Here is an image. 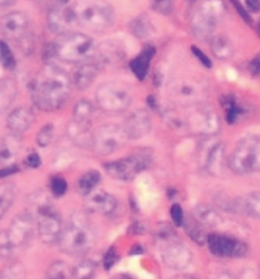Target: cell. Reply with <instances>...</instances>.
Returning a JSON list of instances; mask_svg holds the SVG:
<instances>
[{
	"label": "cell",
	"mask_w": 260,
	"mask_h": 279,
	"mask_svg": "<svg viewBox=\"0 0 260 279\" xmlns=\"http://www.w3.org/2000/svg\"><path fill=\"white\" fill-rule=\"evenodd\" d=\"M172 279H196V278H194L193 276H188V275H179Z\"/></svg>",
	"instance_id": "f907efd6"
},
{
	"label": "cell",
	"mask_w": 260,
	"mask_h": 279,
	"mask_svg": "<svg viewBox=\"0 0 260 279\" xmlns=\"http://www.w3.org/2000/svg\"><path fill=\"white\" fill-rule=\"evenodd\" d=\"M96 242L90 221L81 213H75L64 226L58 238L60 250L69 256H83Z\"/></svg>",
	"instance_id": "7a4b0ae2"
},
{
	"label": "cell",
	"mask_w": 260,
	"mask_h": 279,
	"mask_svg": "<svg viewBox=\"0 0 260 279\" xmlns=\"http://www.w3.org/2000/svg\"><path fill=\"white\" fill-rule=\"evenodd\" d=\"M151 117L145 110H136L130 115L123 126L124 132L129 139H138L148 134L151 130Z\"/></svg>",
	"instance_id": "e0dca14e"
},
{
	"label": "cell",
	"mask_w": 260,
	"mask_h": 279,
	"mask_svg": "<svg viewBox=\"0 0 260 279\" xmlns=\"http://www.w3.org/2000/svg\"><path fill=\"white\" fill-rule=\"evenodd\" d=\"M68 189L67 182L60 177H54L50 182V190L54 196H63Z\"/></svg>",
	"instance_id": "74e56055"
},
{
	"label": "cell",
	"mask_w": 260,
	"mask_h": 279,
	"mask_svg": "<svg viewBox=\"0 0 260 279\" xmlns=\"http://www.w3.org/2000/svg\"><path fill=\"white\" fill-rule=\"evenodd\" d=\"M100 70V64L97 60L92 62V58L84 62L76 70L73 77V82L78 90H86L93 83Z\"/></svg>",
	"instance_id": "44dd1931"
},
{
	"label": "cell",
	"mask_w": 260,
	"mask_h": 279,
	"mask_svg": "<svg viewBox=\"0 0 260 279\" xmlns=\"http://www.w3.org/2000/svg\"><path fill=\"white\" fill-rule=\"evenodd\" d=\"M170 98L180 105H194L200 102L206 94L205 84L196 79H177L168 87Z\"/></svg>",
	"instance_id": "8fae6325"
},
{
	"label": "cell",
	"mask_w": 260,
	"mask_h": 279,
	"mask_svg": "<svg viewBox=\"0 0 260 279\" xmlns=\"http://www.w3.org/2000/svg\"><path fill=\"white\" fill-rule=\"evenodd\" d=\"M84 206L89 212L109 215L116 210L118 203L114 196L105 191L93 190L90 194L86 195Z\"/></svg>",
	"instance_id": "ac0fdd59"
},
{
	"label": "cell",
	"mask_w": 260,
	"mask_h": 279,
	"mask_svg": "<svg viewBox=\"0 0 260 279\" xmlns=\"http://www.w3.org/2000/svg\"><path fill=\"white\" fill-rule=\"evenodd\" d=\"M233 45L226 37L219 36L211 41V51L220 59H227L233 54Z\"/></svg>",
	"instance_id": "f546056e"
},
{
	"label": "cell",
	"mask_w": 260,
	"mask_h": 279,
	"mask_svg": "<svg viewBox=\"0 0 260 279\" xmlns=\"http://www.w3.org/2000/svg\"><path fill=\"white\" fill-rule=\"evenodd\" d=\"M207 171L213 177H220L225 169V149L224 145L218 143L213 145L207 153L205 159Z\"/></svg>",
	"instance_id": "603a6c76"
},
{
	"label": "cell",
	"mask_w": 260,
	"mask_h": 279,
	"mask_svg": "<svg viewBox=\"0 0 260 279\" xmlns=\"http://www.w3.org/2000/svg\"><path fill=\"white\" fill-rule=\"evenodd\" d=\"M0 64L5 69H14L16 60L12 50L5 42L0 41Z\"/></svg>",
	"instance_id": "d590c367"
},
{
	"label": "cell",
	"mask_w": 260,
	"mask_h": 279,
	"mask_svg": "<svg viewBox=\"0 0 260 279\" xmlns=\"http://www.w3.org/2000/svg\"><path fill=\"white\" fill-rule=\"evenodd\" d=\"M52 137H53V126L51 124H48L39 131L37 136V142L40 146L45 147L50 144Z\"/></svg>",
	"instance_id": "8d00e7d4"
},
{
	"label": "cell",
	"mask_w": 260,
	"mask_h": 279,
	"mask_svg": "<svg viewBox=\"0 0 260 279\" xmlns=\"http://www.w3.org/2000/svg\"><path fill=\"white\" fill-rule=\"evenodd\" d=\"M229 1L231 2V4L233 5V7L235 8L236 12L238 13V15L241 17L242 19H244V21H245L246 23H248V24L252 23V19H251L250 15H249L248 12L245 10V7L241 5L239 0H229Z\"/></svg>",
	"instance_id": "b9f144b4"
},
{
	"label": "cell",
	"mask_w": 260,
	"mask_h": 279,
	"mask_svg": "<svg viewBox=\"0 0 260 279\" xmlns=\"http://www.w3.org/2000/svg\"><path fill=\"white\" fill-rule=\"evenodd\" d=\"M228 163L237 174L260 171V137L251 135L240 139Z\"/></svg>",
	"instance_id": "52a82bcc"
},
{
	"label": "cell",
	"mask_w": 260,
	"mask_h": 279,
	"mask_svg": "<svg viewBox=\"0 0 260 279\" xmlns=\"http://www.w3.org/2000/svg\"><path fill=\"white\" fill-rule=\"evenodd\" d=\"M72 271L65 261L57 260L48 268L46 279H71Z\"/></svg>",
	"instance_id": "d6a6232c"
},
{
	"label": "cell",
	"mask_w": 260,
	"mask_h": 279,
	"mask_svg": "<svg viewBox=\"0 0 260 279\" xmlns=\"http://www.w3.org/2000/svg\"><path fill=\"white\" fill-rule=\"evenodd\" d=\"M257 32H258L259 37H260V20H259V22H258V24H257Z\"/></svg>",
	"instance_id": "f5cc1de1"
},
{
	"label": "cell",
	"mask_w": 260,
	"mask_h": 279,
	"mask_svg": "<svg viewBox=\"0 0 260 279\" xmlns=\"http://www.w3.org/2000/svg\"><path fill=\"white\" fill-rule=\"evenodd\" d=\"M54 53L63 62L78 64L93 58L94 42L89 36L79 32L60 34L54 44Z\"/></svg>",
	"instance_id": "5b68a950"
},
{
	"label": "cell",
	"mask_w": 260,
	"mask_h": 279,
	"mask_svg": "<svg viewBox=\"0 0 260 279\" xmlns=\"http://www.w3.org/2000/svg\"><path fill=\"white\" fill-rule=\"evenodd\" d=\"M114 279H135V278L132 275H130V274L122 273V274H119V275L115 276Z\"/></svg>",
	"instance_id": "681fc988"
},
{
	"label": "cell",
	"mask_w": 260,
	"mask_h": 279,
	"mask_svg": "<svg viewBox=\"0 0 260 279\" xmlns=\"http://www.w3.org/2000/svg\"><path fill=\"white\" fill-rule=\"evenodd\" d=\"M192 51H193V53L195 54V56L200 60V62L202 63V65L204 66V67H206V68H210L211 67V60L208 58L203 52L199 49V48H197V47H195V46H193L192 47Z\"/></svg>",
	"instance_id": "ee69618b"
},
{
	"label": "cell",
	"mask_w": 260,
	"mask_h": 279,
	"mask_svg": "<svg viewBox=\"0 0 260 279\" xmlns=\"http://www.w3.org/2000/svg\"><path fill=\"white\" fill-rule=\"evenodd\" d=\"M16 197V188L12 184L0 185V221L10 210Z\"/></svg>",
	"instance_id": "83f0119b"
},
{
	"label": "cell",
	"mask_w": 260,
	"mask_h": 279,
	"mask_svg": "<svg viewBox=\"0 0 260 279\" xmlns=\"http://www.w3.org/2000/svg\"><path fill=\"white\" fill-rule=\"evenodd\" d=\"M28 25V18L24 13L12 12L3 16L0 20V30L7 39L20 41L25 38Z\"/></svg>",
	"instance_id": "2e32d148"
},
{
	"label": "cell",
	"mask_w": 260,
	"mask_h": 279,
	"mask_svg": "<svg viewBox=\"0 0 260 279\" xmlns=\"http://www.w3.org/2000/svg\"><path fill=\"white\" fill-rule=\"evenodd\" d=\"M30 205L32 213H29L33 219L36 218L41 240L46 244H53L58 241L63 230L62 220L47 195L42 192L34 193L30 198Z\"/></svg>",
	"instance_id": "3957f363"
},
{
	"label": "cell",
	"mask_w": 260,
	"mask_h": 279,
	"mask_svg": "<svg viewBox=\"0 0 260 279\" xmlns=\"http://www.w3.org/2000/svg\"><path fill=\"white\" fill-rule=\"evenodd\" d=\"M117 259H118L117 252L115 251L114 248H111L110 250L107 251L105 256H104V267H105V269H110L115 265Z\"/></svg>",
	"instance_id": "7bdbcfd3"
},
{
	"label": "cell",
	"mask_w": 260,
	"mask_h": 279,
	"mask_svg": "<svg viewBox=\"0 0 260 279\" xmlns=\"http://www.w3.org/2000/svg\"><path fill=\"white\" fill-rule=\"evenodd\" d=\"M19 142L16 138L8 137L0 141V168L12 166L19 152Z\"/></svg>",
	"instance_id": "d4e9b609"
},
{
	"label": "cell",
	"mask_w": 260,
	"mask_h": 279,
	"mask_svg": "<svg viewBox=\"0 0 260 279\" xmlns=\"http://www.w3.org/2000/svg\"><path fill=\"white\" fill-rule=\"evenodd\" d=\"M225 107L227 108V121L229 124H234L239 116L240 109L232 98L225 99Z\"/></svg>",
	"instance_id": "f35d334b"
},
{
	"label": "cell",
	"mask_w": 260,
	"mask_h": 279,
	"mask_svg": "<svg viewBox=\"0 0 260 279\" xmlns=\"http://www.w3.org/2000/svg\"><path fill=\"white\" fill-rule=\"evenodd\" d=\"M14 0H0V4H7V3H11Z\"/></svg>",
	"instance_id": "816d5d0a"
},
{
	"label": "cell",
	"mask_w": 260,
	"mask_h": 279,
	"mask_svg": "<svg viewBox=\"0 0 260 279\" xmlns=\"http://www.w3.org/2000/svg\"><path fill=\"white\" fill-rule=\"evenodd\" d=\"M216 279H235V278H234L233 275L230 274L229 272L224 271V272H221L218 274V276H216Z\"/></svg>",
	"instance_id": "c3c4849f"
},
{
	"label": "cell",
	"mask_w": 260,
	"mask_h": 279,
	"mask_svg": "<svg viewBox=\"0 0 260 279\" xmlns=\"http://www.w3.org/2000/svg\"><path fill=\"white\" fill-rule=\"evenodd\" d=\"M96 100L99 107L104 111L121 112L127 109L130 105L131 95L124 84L109 81L98 87Z\"/></svg>",
	"instance_id": "9c48e42d"
},
{
	"label": "cell",
	"mask_w": 260,
	"mask_h": 279,
	"mask_svg": "<svg viewBox=\"0 0 260 279\" xmlns=\"http://www.w3.org/2000/svg\"><path fill=\"white\" fill-rule=\"evenodd\" d=\"M250 70L252 74L259 75L260 74V54H258L250 65Z\"/></svg>",
	"instance_id": "bcb514c9"
},
{
	"label": "cell",
	"mask_w": 260,
	"mask_h": 279,
	"mask_svg": "<svg viewBox=\"0 0 260 279\" xmlns=\"http://www.w3.org/2000/svg\"><path fill=\"white\" fill-rule=\"evenodd\" d=\"M76 22L73 8L67 7H55L51 10L48 16L49 27L52 31L59 34L69 32V29Z\"/></svg>",
	"instance_id": "d6986e66"
},
{
	"label": "cell",
	"mask_w": 260,
	"mask_h": 279,
	"mask_svg": "<svg viewBox=\"0 0 260 279\" xmlns=\"http://www.w3.org/2000/svg\"><path fill=\"white\" fill-rule=\"evenodd\" d=\"M96 271V266L91 260H82L72 271L74 279H93Z\"/></svg>",
	"instance_id": "836d02e7"
},
{
	"label": "cell",
	"mask_w": 260,
	"mask_h": 279,
	"mask_svg": "<svg viewBox=\"0 0 260 279\" xmlns=\"http://www.w3.org/2000/svg\"><path fill=\"white\" fill-rule=\"evenodd\" d=\"M185 126L198 134L211 135L219 131L220 121L214 113L206 108H198L186 118Z\"/></svg>",
	"instance_id": "9a60e30c"
},
{
	"label": "cell",
	"mask_w": 260,
	"mask_h": 279,
	"mask_svg": "<svg viewBox=\"0 0 260 279\" xmlns=\"http://www.w3.org/2000/svg\"><path fill=\"white\" fill-rule=\"evenodd\" d=\"M26 164L28 165L29 167L31 168H37L41 165V159H40V156L36 153H32L30 155L27 156V158H26Z\"/></svg>",
	"instance_id": "f6af8a7d"
},
{
	"label": "cell",
	"mask_w": 260,
	"mask_h": 279,
	"mask_svg": "<svg viewBox=\"0 0 260 279\" xmlns=\"http://www.w3.org/2000/svg\"><path fill=\"white\" fill-rule=\"evenodd\" d=\"M17 94V86L11 79L0 82V111L5 110L11 105Z\"/></svg>",
	"instance_id": "f1b7e54d"
},
{
	"label": "cell",
	"mask_w": 260,
	"mask_h": 279,
	"mask_svg": "<svg viewBox=\"0 0 260 279\" xmlns=\"http://www.w3.org/2000/svg\"><path fill=\"white\" fill-rule=\"evenodd\" d=\"M93 106L92 104L88 101H79L74 106L73 116H74V121L77 124L82 125H89L90 118L93 115Z\"/></svg>",
	"instance_id": "1f68e13d"
},
{
	"label": "cell",
	"mask_w": 260,
	"mask_h": 279,
	"mask_svg": "<svg viewBox=\"0 0 260 279\" xmlns=\"http://www.w3.org/2000/svg\"><path fill=\"white\" fill-rule=\"evenodd\" d=\"M33 112L26 108L20 107L15 109L7 117V127L14 132L21 133L27 130L33 123Z\"/></svg>",
	"instance_id": "7402d4cb"
},
{
	"label": "cell",
	"mask_w": 260,
	"mask_h": 279,
	"mask_svg": "<svg viewBox=\"0 0 260 279\" xmlns=\"http://www.w3.org/2000/svg\"><path fill=\"white\" fill-rule=\"evenodd\" d=\"M71 79L67 73L53 65L45 66L31 82L33 103L45 111L62 107L71 93Z\"/></svg>",
	"instance_id": "6da1fadb"
},
{
	"label": "cell",
	"mask_w": 260,
	"mask_h": 279,
	"mask_svg": "<svg viewBox=\"0 0 260 279\" xmlns=\"http://www.w3.org/2000/svg\"><path fill=\"white\" fill-rule=\"evenodd\" d=\"M183 223H184V228H185V231L188 236L192 238L196 243L201 244L202 245V244L207 240L204 226L199 223L193 216L192 218H188V219Z\"/></svg>",
	"instance_id": "4dcf8cb0"
},
{
	"label": "cell",
	"mask_w": 260,
	"mask_h": 279,
	"mask_svg": "<svg viewBox=\"0 0 260 279\" xmlns=\"http://www.w3.org/2000/svg\"><path fill=\"white\" fill-rule=\"evenodd\" d=\"M161 257L164 265L173 270H183L193 260V254L184 244L178 241L169 242L163 247Z\"/></svg>",
	"instance_id": "5bb4252c"
},
{
	"label": "cell",
	"mask_w": 260,
	"mask_h": 279,
	"mask_svg": "<svg viewBox=\"0 0 260 279\" xmlns=\"http://www.w3.org/2000/svg\"><path fill=\"white\" fill-rule=\"evenodd\" d=\"M193 217L204 228H215L221 223V217L211 207L200 205L195 208Z\"/></svg>",
	"instance_id": "484cf974"
},
{
	"label": "cell",
	"mask_w": 260,
	"mask_h": 279,
	"mask_svg": "<svg viewBox=\"0 0 260 279\" xmlns=\"http://www.w3.org/2000/svg\"><path fill=\"white\" fill-rule=\"evenodd\" d=\"M153 10L162 15H169L174 7V0H152Z\"/></svg>",
	"instance_id": "ab89813d"
},
{
	"label": "cell",
	"mask_w": 260,
	"mask_h": 279,
	"mask_svg": "<svg viewBox=\"0 0 260 279\" xmlns=\"http://www.w3.org/2000/svg\"><path fill=\"white\" fill-rule=\"evenodd\" d=\"M221 0H199L190 18V26L195 36L206 40L211 36L224 15Z\"/></svg>",
	"instance_id": "8992f818"
},
{
	"label": "cell",
	"mask_w": 260,
	"mask_h": 279,
	"mask_svg": "<svg viewBox=\"0 0 260 279\" xmlns=\"http://www.w3.org/2000/svg\"><path fill=\"white\" fill-rule=\"evenodd\" d=\"M127 140L123 127L105 125L95 131L91 138V144L97 154L107 156L120 150Z\"/></svg>",
	"instance_id": "30bf717a"
},
{
	"label": "cell",
	"mask_w": 260,
	"mask_h": 279,
	"mask_svg": "<svg viewBox=\"0 0 260 279\" xmlns=\"http://www.w3.org/2000/svg\"><path fill=\"white\" fill-rule=\"evenodd\" d=\"M231 209L242 215L260 218V192L253 191V192L236 198L232 203Z\"/></svg>",
	"instance_id": "ffe728a7"
},
{
	"label": "cell",
	"mask_w": 260,
	"mask_h": 279,
	"mask_svg": "<svg viewBox=\"0 0 260 279\" xmlns=\"http://www.w3.org/2000/svg\"><path fill=\"white\" fill-rule=\"evenodd\" d=\"M100 180H101V176L98 171L91 170V171L85 172L77 182L78 192L83 196L90 194L93 190L96 189Z\"/></svg>",
	"instance_id": "4316f807"
},
{
	"label": "cell",
	"mask_w": 260,
	"mask_h": 279,
	"mask_svg": "<svg viewBox=\"0 0 260 279\" xmlns=\"http://www.w3.org/2000/svg\"><path fill=\"white\" fill-rule=\"evenodd\" d=\"M246 4L251 12H260V0H246Z\"/></svg>",
	"instance_id": "7dc6e473"
},
{
	"label": "cell",
	"mask_w": 260,
	"mask_h": 279,
	"mask_svg": "<svg viewBox=\"0 0 260 279\" xmlns=\"http://www.w3.org/2000/svg\"><path fill=\"white\" fill-rule=\"evenodd\" d=\"M206 241L211 254L216 256L239 257L247 252V245L244 242L224 234H209Z\"/></svg>",
	"instance_id": "4fadbf2b"
},
{
	"label": "cell",
	"mask_w": 260,
	"mask_h": 279,
	"mask_svg": "<svg viewBox=\"0 0 260 279\" xmlns=\"http://www.w3.org/2000/svg\"><path fill=\"white\" fill-rule=\"evenodd\" d=\"M154 54V48L151 46H146L141 53L130 63V69H131L132 73L135 75L138 80L142 81L146 78L147 73H148L150 62L152 60Z\"/></svg>",
	"instance_id": "cb8c5ba5"
},
{
	"label": "cell",
	"mask_w": 260,
	"mask_h": 279,
	"mask_svg": "<svg viewBox=\"0 0 260 279\" xmlns=\"http://www.w3.org/2000/svg\"><path fill=\"white\" fill-rule=\"evenodd\" d=\"M73 12L76 23L91 31L106 30L114 22V12L103 0H80Z\"/></svg>",
	"instance_id": "277c9868"
},
{
	"label": "cell",
	"mask_w": 260,
	"mask_h": 279,
	"mask_svg": "<svg viewBox=\"0 0 260 279\" xmlns=\"http://www.w3.org/2000/svg\"><path fill=\"white\" fill-rule=\"evenodd\" d=\"M0 279H25V269L19 261L7 265L1 272Z\"/></svg>",
	"instance_id": "e575fe53"
},
{
	"label": "cell",
	"mask_w": 260,
	"mask_h": 279,
	"mask_svg": "<svg viewBox=\"0 0 260 279\" xmlns=\"http://www.w3.org/2000/svg\"><path fill=\"white\" fill-rule=\"evenodd\" d=\"M170 213H171V217H172L173 221H174V223L177 226H181L182 224H183V222H184L183 211H182V209L179 205H177V204L173 205L171 208Z\"/></svg>",
	"instance_id": "60d3db41"
},
{
	"label": "cell",
	"mask_w": 260,
	"mask_h": 279,
	"mask_svg": "<svg viewBox=\"0 0 260 279\" xmlns=\"http://www.w3.org/2000/svg\"><path fill=\"white\" fill-rule=\"evenodd\" d=\"M151 159L148 152L141 151L126 158L105 163L104 169L112 179L127 182L133 180L138 173L148 167Z\"/></svg>",
	"instance_id": "ba28073f"
},
{
	"label": "cell",
	"mask_w": 260,
	"mask_h": 279,
	"mask_svg": "<svg viewBox=\"0 0 260 279\" xmlns=\"http://www.w3.org/2000/svg\"><path fill=\"white\" fill-rule=\"evenodd\" d=\"M63 1H67V0H63Z\"/></svg>",
	"instance_id": "db71d44e"
},
{
	"label": "cell",
	"mask_w": 260,
	"mask_h": 279,
	"mask_svg": "<svg viewBox=\"0 0 260 279\" xmlns=\"http://www.w3.org/2000/svg\"><path fill=\"white\" fill-rule=\"evenodd\" d=\"M33 233V217L29 212L17 215L5 232L11 248H22L28 243Z\"/></svg>",
	"instance_id": "7c38bea8"
}]
</instances>
